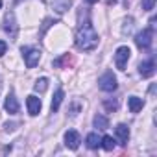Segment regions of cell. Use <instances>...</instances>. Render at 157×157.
<instances>
[{"label":"cell","mask_w":157,"mask_h":157,"mask_svg":"<svg viewBox=\"0 0 157 157\" xmlns=\"http://www.w3.org/2000/svg\"><path fill=\"white\" fill-rule=\"evenodd\" d=\"M76 46L83 50V52H91L98 46V33L94 32L91 21L87 19L85 22H82L78 26V32H76Z\"/></svg>","instance_id":"1"},{"label":"cell","mask_w":157,"mask_h":157,"mask_svg":"<svg viewBox=\"0 0 157 157\" xmlns=\"http://www.w3.org/2000/svg\"><path fill=\"white\" fill-rule=\"evenodd\" d=\"M22 56H24V61H26V67H28V68H33V67L41 61V52H39L37 48L22 46Z\"/></svg>","instance_id":"2"},{"label":"cell","mask_w":157,"mask_h":157,"mask_svg":"<svg viewBox=\"0 0 157 157\" xmlns=\"http://www.w3.org/2000/svg\"><path fill=\"white\" fill-rule=\"evenodd\" d=\"M129 56H131V50H129L128 46H120V48H117V52H115V65H117L118 70H124V68H126Z\"/></svg>","instance_id":"3"},{"label":"cell","mask_w":157,"mask_h":157,"mask_svg":"<svg viewBox=\"0 0 157 157\" xmlns=\"http://www.w3.org/2000/svg\"><path fill=\"white\" fill-rule=\"evenodd\" d=\"M98 85H100L102 91L113 93V91L117 89V78H115V74H113V72H105L100 80H98Z\"/></svg>","instance_id":"4"},{"label":"cell","mask_w":157,"mask_h":157,"mask_svg":"<svg viewBox=\"0 0 157 157\" xmlns=\"http://www.w3.org/2000/svg\"><path fill=\"white\" fill-rule=\"evenodd\" d=\"M151 30L150 28H146V30H142V32H139L137 35H135V44L140 48V50H148L150 46H151Z\"/></svg>","instance_id":"5"},{"label":"cell","mask_w":157,"mask_h":157,"mask_svg":"<svg viewBox=\"0 0 157 157\" xmlns=\"http://www.w3.org/2000/svg\"><path fill=\"white\" fill-rule=\"evenodd\" d=\"M80 142H82V139H80V133H78V131L68 129V131L65 133V144H67V148H70V150H78Z\"/></svg>","instance_id":"6"},{"label":"cell","mask_w":157,"mask_h":157,"mask_svg":"<svg viewBox=\"0 0 157 157\" xmlns=\"http://www.w3.org/2000/svg\"><path fill=\"white\" fill-rule=\"evenodd\" d=\"M4 22H6V24H4V30L10 33V37H11V39H15V37H17V30H19V28H17V24H15V13H13V11L6 13Z\"/></svg>","instance_id":"7"},{"label":"cell","mask_w":157,"mask_h":157,"mask_svg":"<svg viewBox=\"0 0 157 157\" xmlns=\"http://www.w3.org/2000/svg\"><path fill=\"white\" fill-rule=\"evenodd\" d=\"M26 105H28V113H30L32 117H37L39 111H41V98H37V96L32 94V96H28Z\"/></svg>","instance_id":"8"},{"label":"cell","mask_w":157,"mask_h":157,"mask_svg":"<svg viewBox=\"0 0 157 157\" xmlns=\"http://www.w3.org/2000/svg\"><path fill=\"white\" fill-rule=\"evenodd\" d=\"M139 72H140L142 78H150V76H153V72H155V63H153V59L142 61V63L139 65Z\"/></svg>","instance_id":"9"},{"label":"cell","mask_w":157,"mask_h":157,"mask_svg":"<svg viewBox=\"0 0 157 157\" xmlns=\"http://www.w3.org/2000/svg\"><path fill=\"white\" fill-rule=\"evenodd\" d=\"M4 107H6V111H8L10 115L19 113V102H17L15 94H8V98H6V102H4Z\"/></svg>","instance_id":"10"},{"label":"cell","mask_w":157,"mask_h":157,"mask_svg":"<svg viewBox=\"0 0 157 157\" xmlns=\"http://www.w3.org/2000/svg\"><path fill=\"white\" fill-rule=\"evenodd\" d=\"M117 137H118V142L124 146L128 144V139H129V128L126 124H118L117 126Z\"/></svg>","instance_id":"11"},{"label":"cell","mask_w":157,"mask_h":157,"mask_svg":"<svg viewBox=\"0 0 157 157\" xmlns=\"http://www.w3.org/2000/svg\"><path fill=\"white\" fill-rule=\"evenodd\" d=\"M142 105H144L142 98H137V96H129L128 98V107H129L131 113H139L142 109Z\"/></svg>","instance_id":"12"},{"label":"cell","mask_w":157,"mask_h":157,"mask_svg":"<svg viewBox=\"0 0 157 157\" xmlns=\"http://www.w3.org/2000/svg\"><path fill=\"white\" fill-rule=\"evenodd\" d=\"M63 96H65V93H63L61 89H57L56 94H54V98H52V105H50L52 113H56V111L59 109V105H61V102H63Z\"/></svg>","instance_id":"13"},{"label":"cell","mask_w":157,"mask_h":157,"mask_svg":"<svg viewBox=\"0 0 157 157\" xmlns=\"http://www.w3.org/2000/svg\"><path fill=\"white\" fill-rule=\"evenodd\" d=\"M72 4V0H54V8L57 13H65Z\"/></svg>","instance_id":"14"},{"label":"cell","mask_w":157,"mask_h":157,"mask_svg":"<svg viewBox=\"0 0 157 157\" xmlns=\"http://www.w3.org/2000/svg\"><path fill=\"white\" fill-rule=\"evenodd\" d=\"M85 142H87V148L96 150V148L100 146V137H98L96 133H89V135H87V139H85Z\"/></svg>","instance_id":"15"},{"label":"cell","mask_w":157,"mask_h":157,"mask_svg":"<svg viewBox=\"0 0 157 157\" xmlns=\"http://www.w3.org/2000/svg\"><path fill=\"white\" fill-rule=\"evenodd\" d=\"M100 146H102L104 150L111 151V150L115 148V139H113L111 135H105V137H102V139H100Z\"/></svg>","instance_id":"16"},{"label":"cell","mask_w":157,"mask_h":157,"mask_svg":"<svg viewBox=\"0 0 157 157\" xmlns=\"http://www.w3.org/2000/svg\"><path fill=\"white\" fill-rule=\"evenodd\" d=\"M93 122H94V126H96L98 129H107V126H109V120H107L104 115H96V117L93 118Z\"/></svg>","instance_id":"17"},{"label":"cell","mask_w":157,"mask_h":157,"mask_svg":"<svg viewBox=\"0 0 157 157\" xmlns=\"http://www.w3.org/2000/svg\"><path fill=\"white\" fill-rule=\"evenodd\" d=\"M46 87H48V80H46V78H39V80L35 82V85H33V89L37 93H44Z\"/></svg>","instance_id":"18"},{"label":"cell","mask_w":157,"mask_h":157,"mask_svg":"<svg viewBox=\"0 0 157 157\" xmlns=\"http://www.w3.org/2000/svg\"><path fill=\"white\" fill-rule=\"evenodd\" d=\"M153 6H155V0H142V10L144 11L153 10Z\"/></svg>","instance_id":"19"},{"label":"cell","mask_w":157,"mask_h":157,"mask_svg":"<svg viewBox=\"0 0 157 157\" xmlns=\"http://www.w3.org/2000/svg\"><path fill=\"white\" fill-rule=\"evenodd\" d=\"M104 105H105L107 111H115V109L118 107V104H117L115 100H107V102H104Z\"/></svg>","instance_id":"20"},{"label":"cell","mask_w":157,"mask_h":157,"mask_svg":"<svg viewBox=\"0 0 157 157\" xmlns=\"http://www.w3.org/2000/svg\"><path fill=\"white\" fill-rule=\"evenodd\" d=\"M6 50H8V44H6L4 41H0V57L6 54Z\"/></svg>","instance_id":"21"},{"label":"cell","mask_w":157,"mask_h":157,"mask_svg":"<svg viewBox=\"0 0 157 157\" xmlns=\"http://www.w3.org/2000/svg\"><path fill=\"white\" fill-rule=\"evenodd\" d=\"M15 129V124H6V131H13Z\"/></svg>","instance_id":"22"},{"label":"cell","mask_w":157,"mask_h":157,"mask_svg":"<svg viewBox=\"0 0 157 157\" xmlns=\"http://www.w3.org/2000/svg\"><path fill=\"white\" fill-rule=\"evenodd\" d=\"M87 2H89V4H94V2H98V0H87Z\"/></svg>","instance_id":"23"},{"label":"cell","mask_w":157,"mask_h":157,"mask_svg":"<svg viewBox=\"0 0 157 157\" xmlns=\"http://www.w3.org/2000/svg\"><path fill=\"white\" fill-rule=\"evenodd\" d=\"M0 8H2V0H0Z\"/></svg>","instance_id":"24"}]
</instances>
